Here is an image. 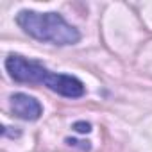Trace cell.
Returning a JSON list of instances; mask_svg holds the SVG:
<instances>
[{"instance_id":"obj_5","label":"cell","mask_w":152,"mask_h":152,"mask_svg":"<svg viewBox=\"0 0 152 152\" xmlns=\"http://www.w3.org/2000/svg\"><path fill=\"white\" fill-rule=\"evenodd\" d=\"M73 129L77 131V132H90L91 131V125L88 122H75L73 124Z\"/></svg>"},{"instance_id":"obj_3","label":"cell","mask_w":152,"mask_h":152,"mask_svg":"<svg viewBox=\"0 0 152 152\" xmlns=\"http://www.w3.org/2000/svg\"><path fill=\"white\" fill-rule=\"evenodd\" d=\"M48 90L63 95V97H68V99H79L84 95V84L73 77V75H66V73H48L47 79L43 83Z\"/></svg>"},{"instance_id":"obj_1","label":"cell","mask_w":152,"mask_h":152,"mask_svg":"<svg viewBox=\"0 0 152 152\" xmlns=\"http://www.w3.org/2000/svg\"><path fill=\"white\" fill-rule=\"evenodd\" d=\"M18 25L32 38L39 41H48L59 47L73 45L81 39L79 31L70 25L57 13H36V11H22L16 16Z\"/></svg>"},{"instance_id":"obj_2","label":"cell","mask_w":152,"mask_h":152,"mask_svg":"<svg viewBox=\"0 0 152 152\" xmlns=\"http://www.w3.org/2000/svg\"><path fill=\"white\" fill-rule=\"evenodd\" d=\"M6 68H7L9 75L18 83H38V84H43L45 79H47V75L50 73L39 63L25 59L22 56H9L6 59Z\"/></svg>"},{"instance_id":"obj_4","label":"cell","mask_w":152,"mask_h":152,"mask_svg":"<svg viewBox=\"0 0 152 152\" xmlns=\"http://www.w3.org/2000/svg\"><path fill=\"white\" fill-rule=\"evenodd\" d=\"M11 109L22 120H38L43 113L41 104L34 97L25 93H15L11 97Z\"/></svg>"}]
</instances>
